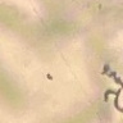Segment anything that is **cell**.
Returning a JSON list of instances; mask_svg holds the SVG:
<instances>
[{"label":"cell","instance_id":"obj_1","mask_svg":"<svg viewBox=\"0 0 123 123\" xmlns=\"http://www.w3.org/2000/svg\"><path fill=\"white\" fill-rule=\"evenodd\" d=\"M110 94H115V91H113V90H108V91L105 92V96H104V100H105V101L108 100V96H109Z\"/></svg>","mask_w":123,"mask_h":123},{"label":"cell","instance_id":"obj_2","mask_svg":"<svg viewBox=\"0 0 123 123\" xmlns=\"http://www.w3.org/2000/svg\"><path fill=\"white\" fill-rule=\"evenodd\" d=\"M108 68H109V67H108V65H105V68H104V72H103V74H105V73H106V71H108Z\"/></svg>","mask_w":123,"mask_h":123}]
</instances>
